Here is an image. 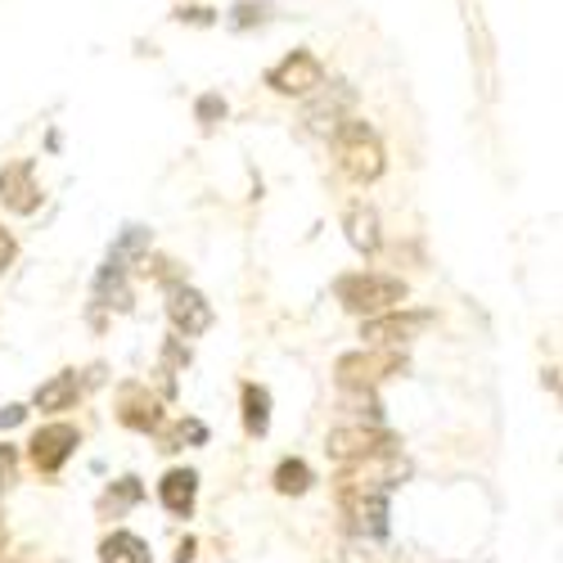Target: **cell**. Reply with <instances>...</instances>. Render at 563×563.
I'll return each mask as SVG.
<instances>
[{"label":"cell","instance_id":"obj_14","mask_svg":"<svg viewBox=\"0 0 563 563\" xmlns=\"http://www.w3.org/2000/svg\"><path fill=\"white\" fill-rule=\"evenodd\" d=\"M195 492H199L195 468H172V474L158 483V496H163V505L176 514V519H185V514L195 509Z\"/></svg>","mask_w":563,"mask_h":563},{"label":"cell","instance_id":"obj_24","mask_svg":"<svg viewBox=\"0 0 563 563\" xmlns=\"http://www.w3.org/2000/svg\"><path fill=\"white\" fill-rule=\"evenodd\" d=\"M221 118H225V100H221V96H203V100H199V122L212 126V122H221Z\"/></svg>","mask_w":563,"mask_h":563},{"label":"cell","instance_id":"obj_26","mask_svg":"<svg viewBox=\"0 0 563 563\" xmlns=\"http://www.w3.org/2000/svg\"><path fill=\"white\" fill-rule=\"evenodd\" d=\"M10 262H14V240H10V230L0 225V275L10 271Z\"/></svg>","mask_w":563,"mask_h":563},{"label":"cell","instance_id":"obj_7","mask_svg":"<svg viewBox=\"0 0 563 563\" xmlns=\"http://www.w3.org/2000/svg\"><path fill=\"white\" fill-rule=\"evenodd\" d=\"M397 446V438L388 433V429H365V424H339L330 438H324V451H330L339 464H347V460H361V455H374V451H393Z\"/></svg>","mask_w":563,"mask_h":563},{"label":"cell","instance_id":"obj_5","mask_svg":"<svg viewBox=\"0 0 563 563\" xmlns=\"http://www.w3.org/2000/svg\"><path fill=\"white\" fill-rule=\"evenodd\" d=\"M429 324H433L429 311H401V307H393V311H379V316H365L361 339H365V347H401L415 334H424Z\"/></svg>","mask_w":563,"mask_h":563},{"label":"cell","instance_id":"obj_4","mask_svg":"<svg viewBox=\"0 0 563 563\" xmlns=\"http://www.w3.org/2000/svg\"><path fill=\"white\" fill-rule=\"evenodd\" d=\"M406 369V356L397 347H365V352H347L339 356V388L343 393H365V388H379L384 379Z\"/></svg>","mask_w":563,"mask_h":563},{"label":"cell","instance_id":"obj_18","mask_svg":"<svg viewBox=\"0 0 563 563\" xmlns=\"http://www.w3.org/2000/svg\"><path fill=\"white\" fill-rule=\"evenodd\" d=\"M244 429L262 438L271 429V393L262 384H244Z\"/></svg>","mask_w":563,"mask_h":563},{"label":"cell","instance_id":"obj_23","mask_svg":"<svg viewBox=\"0 0 563 563\" xmlns=\"http://www.w3.org/2000/svg\"><path fill=\"white\" fill-rule=\"evenodd\" d=\"M14 483H19V451L5 442L0 446V496H5Z\"/></svg>","mask_w":563,"mask_h":563},{"label":"cell","instance_id":"obj_8","mask_svg":"<svg viewBox=\"0 0 563 563\" xmlns=\"http://www.w3.org/2000/svg\"><path fill=\"white\" fill-rule=\"evenodd\" d=\"M77 429L73 424H45V429H36L32 433V442H27V455H32V464L41 468V474H59V468L68 464V455L77 451Z\"/></svg>","mask_w":563,"mask_h":563},{"label":"cell","instance_id":"obj_13","mask_svg":"<svg viewBox=\"0 0 563 563\" xmlns=\"http://www.w3.org/2000/svg\"><path fill=\"white\" fill-rule=\"evenodd\" d=\"M343 230H347V244H352L356 253H365V257H374V253H379V244H384V234H379V212L365 208V203L347 208Z\"/></svg>","mask_w":563,"mask_h":563},{"label":"cell","instance_id":"obj_6","mask_svg":"<svg viewBox=\"0 0 563 563\" xmlns=\"http://www.w3.org/2000/svg\"><path fill=\"white\" fill-rule=\"evenodd\" d=\"M266 86L279 90V96H316V90L324 86V64L307 51H294L289 59H279L266 73Z\"/></svg>","mask_w":563,"mask_h":563},{"label":"cell","instance_id":"obj_27","mask_svg":"<svg viewBox=\"0 0 563 563\" xmlns=\"http://www.w3.org/2000/svg\"><path fill=\"white\" fill-rule=\"evenodd\" d=\"M253 19L262 23V19H266V10H262V5H240V10H234V23H240V27H249Z\"/></svg>","mask_w":563,"mask_h":563},{"label":"cell","instance_id":"obj_16","mask_svg":"<svg viewBox=\"0 0 563 563\" xmlns=\"http://www.w3.org/2000/svg\"><path fill=\"white\" fill-rule=\"evenodd\" d=\"M77 393H81V384H77V374L68 369V374H55L51 384H41L32 401H36V410H68L77 401Z\"/></svg>","mask_w":563,"mask_h":563},{"label":"cell","instance_id":"obj_22","mask_svg":"<svg viewBox=\"0 0 563 563\" xmlns=\"http://www.w3.org/2000/svg\"><path fill=\"white\" fill-rule=\"evenodd\" d=\"M135 500H140V483H135V478H122V483L100 500V509H104V514H122V509L135 505Z\"/></svg>","mask_w":563,"mask_h":563},{"label":"cell","instance_id":"obj_29","mask_svg":"<svg viewBox=\"0 0 563 563\" xmlns=\"http://www.w3.org/2000/svg\"><path fill=\"white\" fill-rule=\"evenodd\" d=\"M545 388H550V393H559V369H554V365L545 369Z\"/></svg>","mask_w":563,"mask_h":563},{"label":"cell","instance_id":"obj_30","mask_svg":"<svg viewBox=\"0 0 563 563\" xmlns=\"http://www.w3.org/2000/svg\"><path fill=\"white\" fill-rule=\"evenodd\" d=\"M0 554H5V523H0Z\"/></svg>","mask_w":563,"mask_h":563},{"label":"cell","instance_id":"obj_10","mask_svg":"<svg viewBox=\"0 0 563 563\" xmlns=\"http://www.w3.org/2000/svg\"><path fill=\"white\" fill-rule=\"evenodd\" d=\"M0 203H5L10 212L19 217H32L41 208V185H36V172L32 163H10L5 172H0Z\"/></svg>","mask_w":563,"mask_h":563},{"label":"cell","instance_id":"obj_15","mask_svg":"<svg viewBox=\"0 0 563 563\" xmlns=\"http://www.w3.org/2000/svg\"><path fill=\"white\" fill-rule=\"evenodd\" d=\"M122 424H126V429H140V433H154V429L163 424L158 401L145 397L140 388H126V393H122Z\"/></svg>","mask_w":563,"mask_h":563},{"label":"cell","instance_id":"obj_28","mask_svg":"<svg viewBox=\"0 0 563 563\" xmlns=\"http://www.w3.org/2000/svg\"><path fill=\"white\" fill-rule=\"evenodd\" d=\"M195 559V541H180V550H176V563H190Z\"/></svg>","mask_w":563,"mask_h":563},{"label":"cell","instance_id":"obj_21","mask_svg":"<svg viewBox=\"0 0 563 563\" xmlns=\"http://www.w3.org/2000/svg\"><path fill=\"white\" fill-rule=\"evenodd\" d=\"M140 266H145V275L150 279H158V285H167V289H176V285H185V271L172 262V257H140Z\"/></svg>","mask_w":563,"mask_h":563},{"label":"cell","instance_id":"obj_17","mask_svg":"<svg viewBox=\"0 0 563 563\" xmlns=\"http://www.w3.org/2000/svg\"><path fill=\"white\" fill-rule=\"evenodd\" d=\"M100 563H150V545L135 532H113L100 545Z\"/></svg>","mask_w":563,"mask_h":563},{"label":"cell","instance_id":"obj_3","mask_svg":"<svg viewBox=\"0 0 563 563\" xmlns=\"http://www.w3.org/2000/svg\"><path fill=\"white\" fill-rule=\"evenodd\" d=\"M339 302L356 316H379V311H393L406 302V285L397 275H374V271H356V275H343L334 285Z\"/></svg>","mask_w":563,"mask_h":563},{"label":"cell","instance_id":"obj_11","mask_svg":"<svg viewBox=\"0 0 563 563\" xmlns=\"http://www.w3.org/2000/svg\"><path fill=\"white\" fill-rule=\"evenodd\" d=\"M339 505H343V514H347L352 532L374 537V541L388 532V496H343Z\"/></svg>","mask_w":563,"mask_h":563},{"label":"cell","instance_id":"obj_9","mask_svg":"<svg viewBox=\"0 0 563 563\" xmlns=\"http://www.w3.org/2000/svg\"><path fill=\"white\" fill-rule=\"evenodd\" d=\"M167 316L176 324V334H185V339H199L212 330V302L190 285H176L167 294Z\"/></svg>","mask_w":563,"mask_h":563},{"label":"cell","instance_id":"obj_2","mask_svg":"<svg viewBox=\"0 0 563 563\" xmlns=\"http://www.w3.org/2000/svg\"><path fill=\"white\" fill-rule=\"evenodd\" d=\"M330 140H334V154H339L343 176H352L356 185H369V180H379V176H384V167H388L384 145H379V135H374L365 122L343 118L339 131H334Z\"/></svg>","mask_w":563,"mask_h":563},{"label":"cell","instance_id":"obj_25","mask_svg":"<svg viewBox=\"0 0 563 563\" xmlns=\"http://www.w3.org/2000/svg\"><path fill=\"white\" fill-rule=\"evenodd\" d=\"M23 419H27V406H5L0 410V429H19Z\"/></svg>","mask_w":563,"mask_h":563},{"label":"cell","instance_id":"obj_19","mask_svg":"<svg viewBox=\"0 0 563 563\" xmlns=\"http://www.w3.org/2000/svg\"><path fill=\"white\" fill-rule=\"evenodd\" d=\"M311 483H316V474H311L307 460H279V468H275L279 496H302V492H311Z\"/></svg>","mask_w":563,"mask_h":563},{"label":"cell","instance_id":"obj_1","mask_svg":"<svg viewBox=\"0 0 563 563\" xmlns=\"http://www.w3.org/2000/svg\"><path fill=\"white\" fill-rule=\"evenodd\" d=\"M410 474V464L401 460V446L393 451H374V455H361V460H347L334 478V492L339 500L343 496H388L393 487H401Z\"/></svg>","mask_w":563,"mask_h":563},{"label":"cell","instance_id":"obj_20","mask_svg":"<svg viewBox=\"0 0 563 563\" xmlns=\"http://www.w3.org/2000/svg\"><path fill=\"white\" fill-rule=\"evenodd\" d=\"M96 298L113 311H131V289H126V279H122V266H104L100 279H96Z\"/></svg>","mask_w":563,"mask_h":563},{"label":"cell","instance_id":"obj_12","mask_svg":"<svg viewBox=\"0 0 563 563\" xmlns=\"http://www.w3.org/2000/svg\"><path fill=\"white\" fill-rule=\"evenodd\" d=\"M347 104H352V90L347 86H330L324 96L307 109V131H316V135H334L339 131V122H343V113H347Z\"/></svg>","mask_w":563,"mask_h":563}]
</instances>
